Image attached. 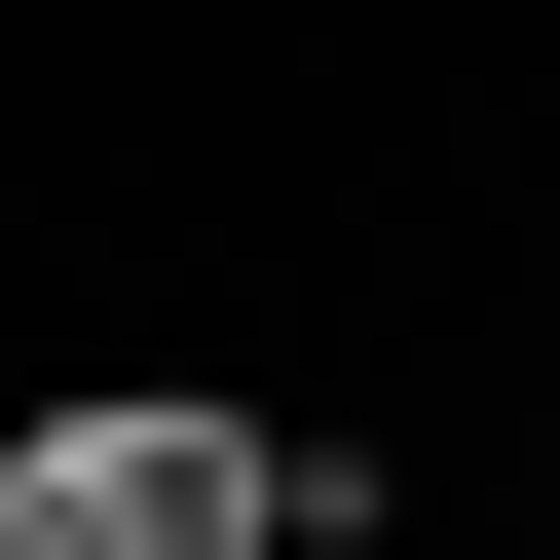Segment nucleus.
<instances>
[{
    "instance_id": "obj_1",
    "label": "nucleus",
    "mask_w": 560,
    "mask_h": 560,
    "mask_svg": "<svg viewBox=\"0 0 560 560\" xmlns=\"http://www.w3.org/2000/svg\"><path fill=\"white\" fill-rule=\"evenodd\" d=\"M0 560H300L261 374H0Z\"/></svg>"
}]
</instances>
